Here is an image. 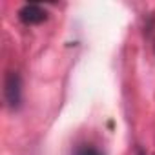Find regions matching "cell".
Masks as SVG:
<instances>
[{
	"label": "cell",
	"mask_w": 155,
	"mask_h": 155,
	"mask_svg": "<svg viewBox=\"0 0 155 155\" xmlns=\"http://www.w3.org/2000/svg\"><path fill=\"white\" fill-rule=\"evenodd\" d=\"M4 101L9 110H18L22 104V77L18 71H8L4 77Z\"/></svg>",
	"instance_id": "obj_1"
},
{
	"label": "cell",
	"mask_w": 155,
	"mask_h": 155,
	"mask_svg": "<svg viewBox=\"0 0 155 155\" xmlns=\"http://www.w3.org/2000/svg\"><path fill=\"white\" fill-rule=\"evenodd\" d=\"M18 20L26 26H37L48 20V11L38 4H24L18 9Z\"/></svg>",
	"instance_id": "obj_2"
},
{
	"label": "cell",
	"mask_w": 155,
	"mask_h": 155,
	"mask_svg": "<svg viewBox=\"0 0 155 155\" xmlns=\"http://www.w3.org/2000/svg\"><path fill=\"white\" fill-rule=\"evenodd\" d=\"M71 155H104V151L91 142H81L73 148Z\"/></svg>",
	"instance_id": "obj_3"
},
{
	"label": "cell",
	"mask_w": 155,
	"mask_h": 155,
	"mask_svg": "<svg viewBox=\"0 0 155 155\" xmlns=\"http://www.w3.org/2000/svg\"><path fill=\"white\" fill-rule=\"evenodd\" d=\"M135 155H148V153H146L140 146H135Z\"/></svg>",
	"instance_id": "obj_4"
}]
</instances>
